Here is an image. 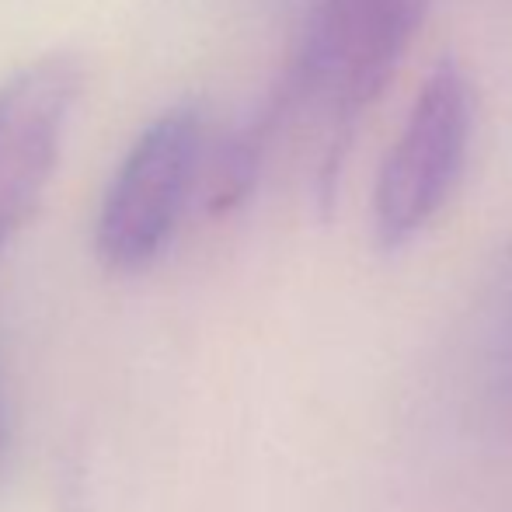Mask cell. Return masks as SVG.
<instances>
[{"label":"cell","mask_w":512,"mask_h":512,"mask_svg":"<svg viewBox=\"0 0 512 512\" xmlns=\"http://www.w3.org/2000/svg\"><path fill=\"white\" fill-rule=\"evenodd\" d=\"M11 439H14V422H11V398H7V380L4 366H0V467L11 457Z\"/></svg>","instance_id":"cell-6"},{"label":"cell","mask_w":512,"mask_h":512,"mask_svg":"<svg viewBox=\"0 0 512 512\" xmlns=\"http://www.w3.org/2000/svg\"><path fill=\"white\" fill-rule=\"evenodd\" d=\"M203 175V119L192 105L157 115L108 182L95 227L98 258L112 272H143L178 234Z\"/></svg>","instance_id":"cell-3"},{"label":"cell","mask_w":512,"mask_h":512,"mask_svg":"<svg viewBox=\"0 0 512 512\" xmlns=\"http://www.w3.org/2000/svg\"><path fill=\"white\" fill-rule=\"evenodd\" d=\"M471 77L443 60L422 81L405 126L380 164L370 196V237L380 255L411 248L457 192L474 143Z\"/></svg>","instance_id":"cell-2"},{"label":"cell","mask_w":512,"mask_h":512,"mask_svg":"<svg viewBox=\"0 0 512 512\" xmlns=\"http://www.w3.org/2000/svg\"><path fill=\"white\" fill-rule=\"evenodd\" d=\"M429 0H314L297 53L265 122L276 129L297 112L321 122L317 196L331 203L345 154L373 102L394 81Z\"/></svg>","instance_id":"cell-1"},{"label":"cell","mask_w":512,"mask_h":512,"mask_svg":"<svg viewBox=\"0 0 512 512\" xmlns=\"http://www.w3.org/2000/svg\"><path fill=\"white\" fill-rule=\"evenodd\" d=\"M81 84L74 56L35 60L0 84V255L53 178Z\"/></svg>","instance_id":"cell-4"},{"label":"cell","mask_w":512,"mask_h":512,"mask_svg":"<svg viewBox=\"0 0 512 512\" xmlns=\"http://www.w3.org/2000/svg\"><path fill=\"white\" fill-rule=\"evenodd\" d=\"M488 394L506 411H512V307L499 328V338H495L492 366H488Z\"/></svg>","instance_id":"cell-5"}]
</instances>
